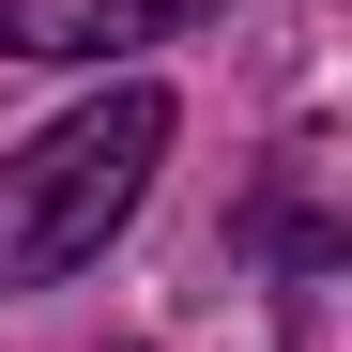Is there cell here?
Returning <instances> with one entry per match:
<instances>
[{"label": "cell", "instance_id": "cell-2", "mask_svg": "<svg viewBox=\"0 0 352 352\" xmlns=\"http://www.w3.org/2000/svg\"><path fill=\"white\" fill-rule=\"evenodd\" d=\"M199 0H0V62H107V46H168Z\"/></svg>", "mask_w": 352, "mask_h": 352}, {"label": "cell", "instance_id": "cell-1", "mask_svg": "<svg viewBox=\"0 0 352 352\" xmlns=\"http://www.w3.org/2000/svg\"><path fill=\"white\" fill-rule=\"evenodd\" d=\"M153 168H168V92L153 77L92 92L77 123H46L16 168H0V291H46V276L107 261V230L153 199Z\"/></svg>", "mask_w": 352, "mask_h": 352}]
</instances>
